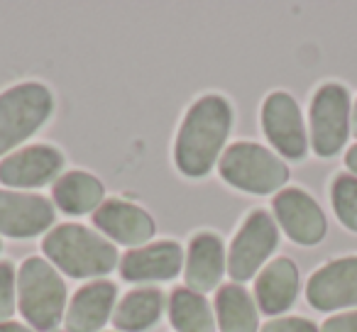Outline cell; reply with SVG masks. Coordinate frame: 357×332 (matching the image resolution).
I'll list each match as a JSON object with an SVG mask.
<instances>
[{"instance_id": "cell-8", "label": "cell", "mask_w": 357, "mask_h": 332, "mask_svg": "<svg viewBox=\"0 0 357 332\" xmlns=\"http://www.w3.org/2000/svg\"><path fill=\"white\" fill-rule=\"evenodd\" d=\"M262 127L274 149L289 159H303L308 149L306 127L298 103L284 90L267 95L262 105Z\"/></svg>"}, {"instance_id": "cell-20", "label": "cell", "mask_w": 357, "mask_h": 332, "mask_svg": "<svg viewBox=\"0 0 357 332\" xmlns=\"http://www.w3.org/2000/svg\"><path fill=\"white\" fill-rule=\"evenodd\" d=\"M220 332H257V308L243 286H223L215 296Z\"/></svg>"}, {"instance_id": "cell-9", "label": "cell", "mask_w": 357, "mask_h": 332, "mask_svg": "<svg viewBox=\"0 0 357 332\" xmlns=\"http://www.w3.org/2000/svg\"><path fill=\"white\" fill-rule=\"evenodd\" d=\"M64 166V157L59 149L50 144H32L17 149L0 161V181L13 189H37L50 184Z\"/></svg>"}, {"instance_id": "cell-12", "label": "cell", "mask_w": 357, "mask_h": 332, "mask_svg": "<svg viewBox=\"0 0 357 332\" xmlns=\"http://www.w3.org/2000/svg\"><path fill=\"white\" fill-rule=\"evenodd\" d=\"M274 215L284 232L298 244H318L326 237V215L321 205L301 189H284L274 198Z\"/></svg>"}, {"instance_id": "cell-13", "label": "cell", "mask_w": 357, "mask_h": 332, "mask_svg": "<svg viewBox=\"0 0 357 332\" xmlns=\"http://www.w3.org/2000/svg\"><path fill=\"white\" fill-rule=\"evenodd\" d=\"M93 223L96 228H100V232H105L115 242L128 244V247L144 244L154 237V230H157L147 210L118 198L105 200L93 213Z\"/></svg>"}, {"instance_id": "cell-7", "label": "cell", "mask_w": 357, "mask_h": 332, "mask_svg": "<svg viewBox=\"0 0 357 332\" xmlns=\"http://www.w3.org/2000/svg\"><path fill=\"white\" fill-rule=\"evenodd\" d=\"M279 230L272 215L264 210H255L245 218L243 228L238 230L228 254V271L235 281H248L257 274V269L277 249Z\"/></svg>"}, {"instance_id": "cell-28", "label": "cell", "mask_w": 357, "mask_h": 332, "mask_svg": "<svg viewBox=\"0 0 357 332\" xmlns=\"http://www.w3.org/2000/svg\"><path fill=\"white\" fill-rule=\"evenodd\" d=\"M350 129L352 134L357 137V103H355V110H352V120H350Z\"/></svg>"}, {"instance_id": "cell-21", "label": "cell", "mask_w": 357, "mask_h": 332, "mask_svg": "<svg viewBox=\"0 0 357 332\" xmlns=\"http://www.w3.org/2000/svg\"><path fill=\"white\" fill-rule=\"evenodd\" d=\"M169 317L176 332H215L213 310L208 301L191 288H176L172 293Z\"/></svg>"}, {"instance_id": "cell-2", "label": "cell", "mask_w": 357, "mask_h": 332, "mask_svg": "<svg viewBox=\"0 0 357 332\" xmlns=\"http://www.w3.org/2000/svg\"><path fill=\"white\" fill-rule=\"evenodd\" d=\"M42 249L52 259V264L74 278L103 276L118 264V249L103 235L93 232L86 225H56L45 237Z\"/></svg>"}, {"instance_id": "cell-1", "label": "cell", "mask_w": 357, "mask_h": 332, "mask_svg": "<svg viewBox=\"0 0 357 332\" xmlns=\"http://www.w3.org/2000/svg\"><path fill=\"white\" fill-rule=\"evenodd\" d=\"M230 127H233V108L223 95H204L196 100L176 134L174 157L178 171L191 179L208 174L223 152Z\"/></svg>"}, {"instance_id": "cell-27", "label": "cell", "mask_w": 357, "mask_h": 332, "mask_svg": "<svg viewBox=\"0 0 357 332\" xmlns=\"http://www.w3.org/2000/svg\"><path fill=\"white\" fill-rule=\"evenodd\" d=\"M345 164H347V169H352L357 174V144L350 147V152H347V157H345Z\"/></svg>"}, {"instance_id": "cell-17", "label": "cell", "mask_w": 357, "mask_h": 332, "mask_svg": "<svg viewBox=\"0 0 357 332\" xmlns=\"http://www.w3.org/2000/svg\"><path fill=\"white\" fill-rule=\"evenodd\" d=\"M115 303V286L110 281H93L76 291L66 310L69 332H98L108 322Z\"/></svg>"}, {"instance_id": "cell-22", "label": "cell", "mask_w": 357, "mask_h": 332, "mask_svg": "<svg viewBox=\"0 0 357 332\" xmlns=\"http://www.w3.org/2000/svg\"><path fill=\"white\" fill-rule=\"evenodd\" d=\"M333 208L347 230L357 232V179L355 176H337L333 181Z\"/></svg>"}, {"instance_id": "cell-14", "label": "cell", "mask_w": 357, "mask_h": 332, "mask_svg": "<svg viewBox=\"0 0 357 332\" xmlns=\"http://www.w3.org/2000/svg\"><path fill=\"white\" fill-rule=\"evenodd\" d=\"M184 267V252L172 239L130 249L120 262L125 281H169Z\"/></svg>"}, {"instance_id": "cell-4", "label": "cell", "mask_w": 357, "mask_h": 332, "mask_svg": "<svg viewBox=\"0 0 357 332\" xmlns=\"http://www.w3.org/2000/svg\"><path fill=\"white\" fill-rule=\"evenodd\" d=\"M218 171L225 184L245 191V193H272L282 189L289 179L287 164L255 142H235L223 152Z\"/></svg>"}, {"instance_id": "cell-25", "label": "cell", "mask_w": 357, "mask_h": 332, "mask_svg": "<svg viewBox=\"0 0 357 332\" xmlns=\"http://www.w3.org/2000/svg\"><path fill=\"white\" fill-rule=\"evenodd\" d=\"M321 332H357V310L340 313L323 322Z\"/></svg>"}, {"instance_id": "cell-26", "label": "cell", "mask_w": 357, "mask_h": 332, "mask_svg": "<svg viewBox=\"0 0 357 332\" xmlns=\"http://www.w3.org/2000/svg\"><path fill=\"white\" fill-rule=\"evenodd\" d=\"M0 332H37L27 325H17V322H0Z\"/></svg>"}, {"instance_id": "cell-5", "label": "cell", "mask_w": 357, "mask_h": 332, "mask_svg": "<svg viewBox=\"0 0 357 332\" xmlns=\"http://www.w3.org/2000/svg\"><path fill=\"white\" fill-rule=\"evenodd\" d=\"M54 98L45 84H17L0 93V154H8L50 120Z\"/></svg>"}, {"instance_id": "cell-16", "label": "cell", "mask_w": 357, "mask_h": 332, "mask_svg": "<svg viewBox=\"0 0 357 332\" xmlns=\"http://www.w3.org/2000/svg\"><path fill=\"white\" fill-rule=\"evenodd\" d=\"M255 296H257V306L267 315H279L298 296V269L291 259L279 257L272 264L262 269L255 283Z\"/></svg>"}, {"instance_id": "cell-19", "label": "cell", "mask_w": 357, "mask_h": 332, "mask_svg": "<svg viewBox=\"0 0 357 332\" xmlns=\"http://www.w3.org/2000/svg\"><path fill=\"white\" fill-rule=\"evenodd\" d=\"M164 296L157 288H135L118 303L113 313L115 327L125 332H142L159 320Z\"/></svg>"}, {"instance_id": "cell-10", "label": "cell", "mask_w": 357, "mask_h": 332, "mask_svg": "<svg viewBox=\"0 0 357 332\" xmlns=\"http://www.w3.org/2000/svg\"><path fill=\"white\" fill-rule=\"evenodd\" d=\"M54 223V208L45 196L0 191V235L27 239L42 235Z\"/></svg>"}, {"instance_id": "cell-24", "label": "cell", "mask_w": 357, "mask_h": 332, "mask_svg": "<svg viewBox=\"0 0 357 332\" xmlns=\"http://www.w3.org/2000/svg\"><path fill=\"white\" fill-rule=\"evenodd\" d=\"M262 332H318V327L306 317H279V320H269Z\"/></svg>"}, {"instance_id": "cell-11", "label": "cell", "mask_w": 357, "mask_h": 332, "mask_svg": "<svg viewBox=\"0 0 357 332\" xmlns=\"http://www.w3.org/2000/svg\"><path fill=\"white\" fill-rule=\"evenodd\" d=\"M306 298L318 310L357 306V257H342L321 267L306 286Z\"/></svg>"}, {"instance_id": "cell-6", "label": "cell", "mask_w": 357, "mask_h": 332, "mask_svg": "<svg viewBox=\"0 0 357 332\" xmlns=\"http://www.w3.org/2000/svg\"><path fill=\"white\" fill-rule=\"evenodd\" d=\"M350 134V95L340 84H326L311 100V144L318 157H333Z\"/></svg>"}, {"instance_id": "cell-29", "label": "cell", "mask_w": 357, "mask_h": 332, "mask_svg": "<svg viewBox=\"0 0 357 332\" xmlns=\"http://www.w3.org/2000/svg\"><path fill=\"white\" fill-rule=\"evenodd\" d=\"M0 247H3V244H0Z\"/></svg>"}, {"instance_id": "cell-18", "label": "cell", "mask_w": 357, "mask_h": 332, "mask_svg": "<svg viewBox=\"0 0 357 332\" xmlns=\"http://www.w3.org/2000/svg\"><path fill=\"white\" fill-rule=\"evenodd\" d=\"M54 203L69 215H84L91 210H98L103 205L105 189L96 176L86 171H69L52 189Z\"/></svg>"}, {"instance_id": "cell-23", "label": "cell", "mask_w": 357, "mask_h": 332, "mask_svg": "<svg viewBox=\"0 0 357 332\" xmlns=\"http://www.w3.org/2000/svg\"><path fill=\"white\" fill-rule=\"evenodd\" d=\"M15 313V269L10 262H0V322Z\"/></svg>"}, {"instance_id": "cell-3", "label": "cell", "mask_w": 357, "mask_h": 332, "mask_svg": "<svg viewBox=\"0 0 357 332\" xmlns=\"http://www.w3.org/2000/svg\"><path fill=\"white\" fill-rule=\"evenodd\" d=\"M17 306L35 330H54L64 315L66 283L47 259L27 257L17 274Z\"/></svg>"}, {"instance_id": "cell-15", "label": "cell", "mask_w": 357, "mask_h": 332, "mask_svg": "<svg viewBox=\"0 0 357 332\" xmlns=\"http://www.w3.org/2000/svg\"><path fill=\"white\" fill-rule=\"evenodd\" d=\"M225 249L218 235L199 232L191 237L186 254V286L196 293L211 291L220 283L225 271Z\"/></svg>"}]
</instances>
